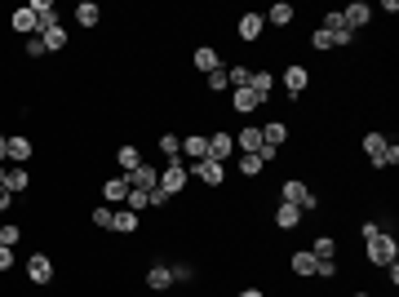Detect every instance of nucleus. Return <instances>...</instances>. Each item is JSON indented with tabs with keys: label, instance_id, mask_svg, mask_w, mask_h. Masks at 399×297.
I'll return each mask as SVG.
<instances>
[{
	"label": "nucleus",
	"instance_id": "obj_28",
	"mask_svg": "<svg viewBox=\"0 0 399 297\" xmlns=\"http://www.w3.org/2000/svg\"><path fill=\"white\" fill-rule=\"evenodd\" d=\"M102 195H107V204H125V200H129V182H125V177H111V182L102 186Z\"/></svg>",
	"mask_w": 399,
	"mask_h": 297
},
{
	"label": "nucleus",
	"instance_id": "obj_30",
	"mask_svg": "<svg viewBox=\"0 0 399 297\" xmlns=\"http://www.w3.org/2000/svg\"><path fill=\"white\" fill-rule=\"evenodd\" d=\"M116 160H120V169H125V173H133V169H138V164H142V151L133 147V142H125V147L116 151Z\"/></svg>",
	"mask_w": 399,
	"mask_h": 297
},
{
	"label": "nucleus",
	"instance_id": "obj_18",
	"mask_svg": "<svg viewBox=\"0 0 399 297\" xmlns=\"http://www.w3.org/2000/svg\"><path fill=\"white\" fill-rule=\"evenodd\" d=\"M262 22H271V27H288V22H293V5H288V0H275V5L262 14Z\"/></svg>",
	"mask_w": 399,
	"mask_h": 297
},
{
	"label": "nucleus",
	"instance_id": "obj_48",
	"mask_svg": "<svg viewBox=\"0 0 399 297\" xmlns=\"http://www.w3.org/2000/svg\"><path fill=\"white\" fill-rule=\"evenodd\" d=\"M5 173H9V169H5V164H0V186H5Z\"/></svg>",
	"mask_w": 399,
	"mask_h": 297
},
{
	"label": "nucleus",
	"instance_id": "obj_13",
	"mask_svg": "<svg viewBox=\"0 0 399 297\" xmlns=\"http://www.w3.org/2000/svg\"><path fill=\"white\" fill-rule=\"evenodd\" d=\"M231 106H235L240 115H253V111L262 106V98H258V93H253V89L244 85V89H231Z\"/></svg>",
	"mask_w": 399,
	"mask_h": 297
},
{
	"label": "nucleus",
	"instance_id": "obj_29",
	"mask_svg": "<svg viewBox=\"0 0 399 297\" xmlns=\"http://www.w3.org/2000/svg\"><path fill=\"white\" fill-rule=\"evenodd\" d=\"M27 186H31V173L22 169V164H18V169H9V173H5V191H9V195H14V191H27Z\"/></svg>",
	"mask_w": 399,
	"mask_h": 297
},
{
	"label": "nucleus",
	"instance_id": "obj_38",
	"mask_svg": "<svg viewBox=\"0 0 399 297\" xmlns=\"http://www.w3.org/2000/svg\"><path fill=\"white\" fill-rule=\"evenodd\" d=\"M311 49H333V35L315 27V31H311Z\"/></svg>",
	"mask_w": 399,
	"mask_h": 297
},
{
	"label": "nucleus",
	"instance_id": "obj_3",
	"mask_svg": "<svg viewBox=\"0 0 399 297\" xmlns=\"http://www.w3.org/2000/svg\"><path fill=\"white\" fill-rule=\"evenodd\" d=\"M125 182L133 186V191H155V186H160V169L142 160V164H138L133 173H125Z\"/></svg>",
	"mask_w": 399,
	"mask_h": 297
},
{
	"label": "nucleus",
	"instance_id": "obj_19",
	"mask_svg": "<svg viewBox=\"0 0 399 297\" xmlns=\"http://www.w3.org/2000/svg\"><path fill=\"white\" fill-rule=\"evenodd\" d=\"M31 156H36V142L31 138H22V134L9 138V160H14V164H27Z\"/></svg>",
	"mask_w": 399,
	"mask_h": 297
},
{
	"label": "nucleus",
	"instance_id": "obj_6",
	"mask_svg": "<svg viewBox=\"0 0 399 297\" xmlns=\"http://www.w3.org/2000/svg\"><path fill=\"white\" fill-rule=\"evenodd\" d=\"M196 177L204 186H222L226 182V164H217V160H196Z\"/></svg>",
	"mask_w": 399,
	"mask_h": 297
},
{
	"label": "nucleus",
	"instance_id": "obj_9",
	"mask_svg": "<svg viewBox=\"0 0 399 297\" xmlns=\"http://www.w3.org/2000/svg\"><path fill=\"white\" fill-rule=\"evenodd\" d=\"M9 22H14V31H18V35H27V40H31V35H40V22H36V14H31V5H22V9H14V18H9Z\"/></svg>",
	"mask_w": 399,
	"mask_h": 297
},
{
	"label": "nucleus",
	"instance_id": "obj_8",
	"mask_svg": "<svg viewBox=\"0 0 399 297\" xmlns=\"http://www.w3.org/2000/svg\"><path fill=\"white\" fill-rule=\"evenodd\" d=\"M306 85H311V71L302 67V63H293V67L284 71V89H288V98H302V89H306Z\"/></svg>",
	"mask_w": 399,
	"mask_h": 297
},
{
	"label": "nucleus",
	"instance_id": "obj_31",
	"mask_svg": "<svg viewBox=\"0 0 399 297\" xmlns=\"http://www.w3.org/2000/svg\"><path fill=\"white\" fill-rule=\"evenodd\" d=\"M311 253H315V257H337V240H333V235H320V240L311 244Z\"/></svg>",
	"mask_w": 399,
	"mask_h": 297
},
{
	"label": "nucleus",
	"instance_id": "obj_49",
	"mask_svg": "<svg viewBox=\"0 0 399 297\" xmlns=\"http://www.w3.org/2000/svg\"><path fill=\"white\" fill-rule=\"evenodd\" d=\"M355 297H368V293H355Z\"/></svg>",
	"mask_w": 399,
	"mask_h": 297
},
{
	"label": "nucleus",
	"instance_id": "obj_2",
	"mask_svg": "<svg viewBox=\"0 0 399 297\" xmlns=\"http://www.w3.org/2000/svg\"><path fill=\"white\" fill-rule=\"evenodd\" d=\"M280 191H284V204H297L302 213H311V209H320V195H315V191H311V186H306V182H302V177H288V182L280 186Z\"/></svg>",
	"mask_w": 399,
	"mask_h": 297
},
{
	"label": "nucleus",
	"instance_id": "obj_26",
	"mask_svg": "<svg viewBox=\"0 0 399 297\" xmlns=\"http://www.w3.org/2000/svg\"><path fill=\"white\" fill-rule=\"evenodd\" d=\"M76 22H80V27H98V22H102V9L93 5V0H80V5H76Z\"/></svg>",
	"mask_w": 399,
	"mask_h": 297
},
{
	"label": "nucleus",
	"instance_id": "obj_15",
	"mask_svg": "<svg viewBox=\"0 0 399 297\" xmlns=\"http://www.w3.org/2000/svg\"><path fill=\"white\" fill-rule=\"evenodd\" d=\"M284 142H288V129H284V120H271V125H262V147L280 151Z\"/></svg>",
	"mask_w": 399,
	"mask_h": 297
},
{
	"label": "nucleus",
	"instance_id": "obj_7",
	"mask_svg": "<svg viewBox=\"0 0 399 297\" xmlns=\"http://www.w3.org/2000/svg\"><path fill=\"white\" fill-rule=\"evenodd\" d=\"M235 147H240V156H258V151H262V129L258 125H244L235 134Z\"/></svg>",
	"mask_w": 399,
	"mask_h": 297
},
{
	"label": "nucleus",
	"instance_id": "obj_45",
	"mask_svg": "<svg viewBox=\"0 0 399 297\" xmlns=\"http://www.w3.org/2000/svg\"><path fill=\"white\" fill-rule=\"evenodd\" d=\"M9 204H14V195H9L5 186H0V213H9Z\"/></svg>",
	"mask_w": 399,
	"mask_h": 297
},
{
	"label": "nucleus",
	"instance_id": "obj_36",
	"mask_svg": "<svg viewBox=\"0 0 399 297\" xmlns=\"http://www.w3.org/2000/svg\"><path fill=\"white\" fill-rule=\"evenodd\" d=\"M204 85H209L213 93H222V89H231V85H226V67H222V71H213V76H204Z\"/></svg>",
	"mask_w": 399,
	"mask_h": 297
},
{
	"label": "nucleus",
	"instance_id": "obj_10",
	"mask_svg": "<svg viewBox=\"0 0 399 297\" xmlns=\"http://www.w3.org/2000/svg\"><path fill=\"white\" fill-rule=\"evenodd\" d=\"M342 18H346V27H350V31H355V27H368V22H373V5L355 0V5H346V9H342Z\"/></svg>",
	"mask_w": 399,
	"mask_h": 297
},
{
	"label": "nucleus",
	"instance_id": "obj_5",
	"mask_svg": "<svg viewBox=\"0 0 399 297\" xmlns=\"http://www.w3.org/2000/svg\"><path fill=\"white\" fill-rule=\"evenodd\" d=\"M27 280H31V284H54V257L31 253V257H27Z\"/></svg>",
	"mask_w": 399,
	"mask_h": 297
},
{
	"label": "nucleus",
	"instance_id": "obj_34",
	"mask_svg": "<svg viewBox=\"0 0 399 297\" xmlns=\"http://www.w3.org/2000/svg\"><path fill=\"white\" fill-rule=\"evenodd\" d=\"M111 218H116V209H111V204H98V209H93V227L111 231Z\"/></svg>",
	"mask_w": 399,
	"mask_h": 297
},
{
	"label": "nucleus",
	"instance_id": "obj_27",
	"mask_svg": "<svg viewBox=\"0 0 399 297\" xmlns=\"http://www.w3.org/2000/svg\"><path fill=\"white\" fill-rule=\"evenodd\" d=\"M182 156H191V160H209V138H200V134L182 138Z\"/></svg>",
	"mask_w": 399,
	"mask_h": 297
},
{
	"label": "nucleus",
	"instance_id": "obj_12",
	"mask_svg": "<svg viewBox=\"0 0 399 297\" xmlns=\"http://www.w3.org/2000/svg\"><path fill=\"white\" fill-rule=\"evenodd\" d=\"M147 289H151V293L173 289V271H169V262H155V266L147 271Z\"/></svg>",
	"mask_w": 399,
	"mask_h": 297
},
{
	"label": "nucleus",
	"instance_id": "obj_11",
	"mask_svg": "<svg viewBox=\"0 0 399 297\" xmlns=\"http://www.w3.org/2000/svg\"><path fill=\"white\" fill-rule=\"evenodd\" d=\"M231 151H235V134H222V129H217V134L209 138V160L222 164L226 156H231Z\"/></svg>",
	"mask_w": 399,
	"mask_h": 297
},
{
	"label": "nucleus",
	"instance_id": "obj_22",
	"mask_svg": "<svg viewBox=\"0 0 399 297\" xmlns=\"http://www.w3.org/2000/svg\"><path fill=\"white\" fill-rule=\"evenodd\" d=\"M364 151H368V160L377 164V169H386V138L382 134H364Z\"/></svg>",
	"mask_w": 399,
	"mask_h": 297
},
{
	"label": "nucleus",
	"instance_id": "obj_17",
	"mask_svg": "<svg viewBox=\"0 0 399 297\" xmlns=\"http://www.w3.org/2000/svg\"><path fill=\"white\" fill-rule=\"evenodd\" d=\"M235 31H240V40H249V45H253V40H262L266 22H262V14H244V18H240V27H235Z\"/></svg>",
	"mask_w": 399,
	"mask_h": 297
},
{
	"label": "nucleus",
	"instance_id": "obj_21",
	"mask_svg": "<svg viewBox=\"0 0 399 297\" xmlns=\"http://www.w3.org/2000/svg\"><path fill=\"white\" fill-rule=\"evenodd\" d=\"M40 40H45V49H49V54L67 49V31H63V22H54V27H40Z\"/></svg>",
	"mask_w": 399,
	"mask_h": 297
},
{
	"label": "nucleus",
	"instance_id": "obj_16",
	"mask_svg": "<svg viewBox=\"0 0 399 297\" xmlns=\"http://www.w3.org/2000/svg\"><path fill=\"white\" fill-rule=\"evenodd\" d=\"M191 63H196V71H204V76H213V71H222V58H217V49H209V45L191 54Z\"/></svg>",
	"mask_w": 399,
	"mask_h": 297
},
{
	"label": "nucleus",
	"instance_id": "obj_20",
	"mask_svg": "<svg viewBox=\"0 0 399 297\" xmlns=\"http://www.w3.org/2000/svg\"><path fill=\"white\" fill-rule=\"evenodd\" d=\"M315 262H320V257L311 253V248H297V253L288 257V266H293V275H315Z\"/></svg>",
	"mask_w": 399,
	"mask_h": 297
},
{
	"label": "nucleus",
	"instance_id": "obj_43",
	"mask_svg": "<svg viewBox=\"0 0 399 297\" xmlns=\"http://www.w3.org/2000/svg\"><path fill=\"white\" fill-rule=\"evenodd\" d=\"M377 231H382V222H364V227H359V235H364V240H373Z\"/></svg>",
	"mask_w": 399,
	"mask_h": 297
},
{
	"label": "nucleus",
	"instance_id": "obj_32",
	"mask_svg": "<svg viewBox=\"0 0 399 297\" xmlns=\"http://www.w3.org/2000/svg\"><path fill=\"white\" fill-rule=\"evenodd\" d=\"M125 209H133V213L151 209V191H133V186H129V200H125Z\"/></svg>",
	"mask_w": 399,
	"mask_h": 297
},
{
	"label": "nucleus",
	"instance_id": "obj_23",
	"mask_svg": "<svg viewBox=\"0 0 399 297\" xmlns=\"http://www.w3.org/2000/svg\"><path fill=\"white\" fill-rule=\"evenodd\" d=\"M138 218H142V213H133V209H125V204H120V209H116V218H111V231H120V235L138 231Z\"/></svg>",
	"mask_w": 399,
	"mask_h": 297
},
{
	"label": "nucleus",
	"instance_id": "obj_25",
	"mask_svg": "<svg viewBox=\"0 0 399 297\" xmlns=\"http://www.w3.org/2000/svg\"><path fill=\"white\" fill-rule=\"evenodd\" d=\"M320 31H329V35H333V40H337V35H346L350 27H346V18H342V9H329V14H324V22H320ZM350 35H355V31H350Z\"/></svg>",
	"mask_w": 399,
	"mask_h": 297
},
{
	"label": "nucleus",
	"instance_id": "obj_44",
	"mask_svg": "<svg viewBox=\"0 0 399 297\" xmlns=\"http://www.w3.org/2000/svg\"><path fill=\"white\" fill-rule=\"evenodd\" d=\"M164 204H169V195L160 191V186H155V191H151V209H164Z\"/></svg>",
	"mask_w": 399,
	"mask_h": 297
},
{
	"label": "nucleus",
	"instance_id": "obj_35",
	"mask_svg": "<svg viewBox=\"0 0 399 297\" xmlns=\"http://www.w3.org/2000/svg\"><path fill=\"white\" fill-rule=\"evenodd\" d=\"M169 271H173V284H187V280H196V266H191V262H173Z\"/></svg>",
	"mask_w": 399,
	"mask_h": 297
},
{
	"label": "nucleus",
	"instance_id": "obj_46",
	"mask_svg": "<svg viewBox=\"0 0 399 297\" xmlns=\"http://www.w3.org/2000/svg\"><path fill=\"white\" fill-rule=\"evenodd\" d=\"M5 160H9V138L0 134V164H5Z\"/></svg>",
	"mask_w": 399,
	"mask_h": 297
},
{
	"label": "nucleus",
	"instance_id": "obj_40",
	"mask_svg": "<svg viewBox=\"0 0 399 297\" xmlns=\"http://www.w3.org/2000/svg\"><path fill=\"white\" fill-rule=\"evenodd\" d=\"M315 275L333 280V275H337V262H333V257H320V262H315Z\"/></svg>",
	"mask_w": 399,
	"mask_h": 297
},
{
	"label": "nucleus",
	"instance_id": "obj_14",
	"mask_svg": "<svg viewBox=\"0 0 399 297\" xmlns=\"http://www.w3.org/2000/svg\"><path fill=\"white\" fill-rule=\"evenodd\" d=\"M249 89L258 93L262 102H271V93H275V76H271L266 67H262V71H253V76H249Z\"/></svg>",
	"mask_w": 399,
	"mask_h": 297
},
{
	"label": "nucleus",
	"instance_id": "obj_1",
	"mask_svg": "<svg viewBox=\"0 0 399 297\" xmlns=\"http://www.w3.org/2000/svg\"><path fill=\"white\" fill-rule=\"evenodd\" d=\"M364 253H368V262L373 266H391L395 262V257H399V240H395V235L391 231H377V235H373V240H364Z\"/></svg>",
	"mask_w": 399,
	"mask_h": 297
},
{
	"label": "nucleus",
	"instance_id": "obj_42",
	"mask_svg": "<svg viewBox=\"0 0 399 297\" xmlns=\"http://www.w3.org/2000/svg\"><path fill=\"white\" fill-rule=\"evenodd\" d=\"M9 266H14V248H5V244H0V275H5Z\"/></svg>",
	"mask_w": 399,
	"mask_h": 297
},
{
	"label": "nucleus",
	"instance_id": "obj_41",
	"mask_svg": "<svg viewBox=\"0 0 399 297\" xmlns=\"http://www.w3.org/2000/svg\"><path fill=\"white\" fill-rule=\"evenodd\" d=\"M27 54H31V58H45L49 49H45V40H40V35H31V40H27Z\"/></svg>",
	"mask_w": 399,
	"mask_h": 297
},
{
	"label": "nucleus",
	"instance_id": "obj_37",
	"mask_svg": "<svg viewBox=\"0 0 399 297\" xmlns=\"http://www.w3.org/2000/svg\"><path fill=\"white\" fill-rule=\"evenodd\" d=\"M160 151H164L169 160H178V151H182V142H178L173 134H164V138H160Z\"/></svg>",
	"mask_w": 399,
	"mask_h": 297
},
{
	"label": "nucleus",
	"instance_id": "obj_4",
	"mask_svg": "<svg viewBox=\"0 0 399 297\" xmlns=\"http://www.w3.org/2000/svg\"><path fill=\"white\" fill-rule=\"evenodd\" d=\"M182 186H187V169H182L178 160H169L164 169H160V191H164L169 200H173L178 191H182Z\"/></svg>",
	"mask_w": 399,
	"mask_h": 297
},
{
	"label": "nucleus",
	"instance_id": "obj_33",
	"mask_svg": "<svg viewBox=\"0 0 399 297\" xmlns=\"http://www.w3.org/2000/svg\"><path fill=\"white\" fill-rule=\"evenodd\" d=\"M262 169H266L262 156H240V173H244V177H258Z\"/></svg>",
	"mask_w": 399,
	"mask_h": 297
},
{
	"label": "nucleus",
	"instance_id": "obj_47",
	"mask_svg": "<svg viewBox=\"0 0 399 297\" xmlns=\"http://www.w3.org/2000/svg\"><path fill=\"white\" fill-rule=\"evenodd\" d=\"M240 297H262V289H244V293H240Z\"/></svg>",
	"mask_w": 399,
	"mask_h": 297
},
{
	"label": "nucleus",
	"instance_id": "obj_39",
	"mask_svg": "<svg viewBox=\"0 0 399 297\" xmlns=\"http://www.w3.org/2000/svg\"><path fill=\"white\" fill-rule=\"evenodd\" d=\"M18 240H22V231H18V227H0V244H5V248H14Z\"/></svg>",
	"mask_w": 399,
	"mask_h": 297
},
{
	"label": "nucleus",
	"instance_id": "obj_24",
	"mask_svg": "<svg viewBox=\"0 0 399 297\" xmlns=\"http://www.w3.org/2000/svg\"><path fill=\"white\" fill-rule=\"evenodd\" d=\"M297 222H302V209H297V204H284V200H280V209H275V227H280V231H293Z\"/></svg>",
	"mask_w": 399,
	"mask_h": 297
}]
</instances>
